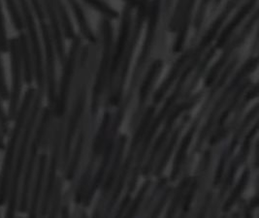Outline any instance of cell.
Returning a JSON list of instances; mask_svg holds the SVG:
<instances>
[{
	"mask_svg": "<svg viewBox=\"0 0 259 218\" xmlns=\"http://www.w3.org/2000/svg\"><path fill=\"white\" fill-rule=\"evenodd\" d=\"M35 92L34 88H32V86L28 88V90L25 92V94H24V100L22 101L21 107L18 110L17 115L15 117L16 122H15V126L13 128L7 149L5 150L1 178H0V207L4 206L6 199L8 197L9 184H10L13 171V160H14L15 153L17 150V145L19 143L20 136H21L22 131L25 125V120L27 118V115L30 110L31 103L33 102Z\"/></svg>",
	"mask_w": 259,
	"mask_h": 218,
	"instance_id": "1",
	"label": "cell"
},
{
	"mask_svg": "<svg viewBox=\"0 0 259 218\" xmlns=\"http://www.w3.org/2000/svg\"><path fill=\"white\" fill-rule=\"evenodd\" d=\"M42 92H35V98L33 101V106L30 112V115L27 116V121L25 123L24 134L21 140L20 148L18 151V157L16 161L15 169L12 171V178H11V188H10V198L8 202V207L6 211V217H13L16 212L17 207V200H18V191H19V184H20V179L24 169V160L26 157V151L28 148V144L32 135V131L35 125L36 119L39 114L41 103H42Z\"/></svg>",
	"mask_w": 259,
	"mask_h": 218,
	"instance_id": "2",
	"label": "cell"
},
{
	"mask_svg": "<svg viewBox=\"0 0 259 218\" xmlns=\"http://www.w3.org/2000/svg\"><path fill=\"white\" fill-rule=\"evenodd\" d=\"M50 117H51V110H50V108H45L43 111L40 124H39V126L37 127V130H36L35 137L33 139L31 146H30L29 155H28V159L26 163L25 172H24L22 193H21V198H20V206H19L20 212H25L27 210L30 184H31V180H32L36 158H37V154H38V150L40 148L41 142L45 135V132H46V129H47L48 124L50 121Z\"/></svg>",
	"mask_w": 259,
	"mask_h": 218,
	"instance_id": "3",
	"label": "cell"
},
{
	"mask_svg": "<svg viewBox=\"0 0 259 218\" xmlns=\"http://www.w3.org/2000/svg\"><path fill=\"white\" fill-rule=\"evenodd\" d=\"M9 52L11 60V91L9 99V117L10 120H14L18 112V106L23 88V64L18 38L12 37L9 40Z\"/></svg>",
	"mask_w": 259,
	"mask_h": 218,
	"instance_id": "4",
	"label": "cell"
},
{
	"mask_svg": "<svg viewBox=\"0 0 259 218\" xmlns=\"http://www.w3.org/2000/svg\"><path fill=\"white\" fill-rule=\"evenodd\" d=\"M21 4L22 11L24 13V20L26 23V27L28 30V35L30 39V44L32 49V55L34 58V71H35L36 82L38 86L37 92L44 93V69H43V58L42 51L39 42V37L37 34L35 22L32 15L31 9L27 0H19Z\"/></svg>",
	"mask_w": 259,
	"mask_h": 218,
	"instance_id": "5",
	"label": "cell"
},
{
	"mask_svg": "<svg viewBox=\"0 0 259 218\" xmlns=\"http://www.w3.org/2000/svg\"><path fill=\"white\" fill-rule=\"evenodd\" d=\"M147 5H148V0H140V6H139V11L137 14L136 24H135V27H134V30H133V33H132V37L130 39V45L127 47V50H126V53H125V57H124L122 65H121V69L119 71V78H118V83H117L116 92L112 97V101H110V103L112 105H118L119 100H120L121 92L123 90V83H124V80H125V76L127 74L130 60L132 58V53H133L134 47L137 43V40L139 38L142 24H143V22L145 20V16H146V12H147Z\"/></svg>",
	"mask_w": 259,
	"mask_h": 218,
	"instance_id": "6",
	"label": "cell"
},
{
	"mask_svg": "<svg viewBox=\"0 0 259 218\" xmlns=\"http://www.w3.org/2000/svg\"><path fill=\"white\" fill-rule=\"evenodd\" d=\"M257 63H258V59H257V58H251L250 60H248L247 62V64L238 72V74H237V76L234 78V80L231 81V83L228 85V88L224 91V94L221 96V98L218 100V102L214 105V107H213V109H212V113H211V115H210V117H209V119H208L206 125L204 126L202 132H201L200 137H199V140H198V142H197V144H196V150H199V149H200V147L202 146L204 140L207 137V135L209 134V132H210L211 128H212L215 116L219 114L220 110H221L222 107L224 106V104L225 103V101H226V99L228 98V96H229V95L231 94V92H233L236 88L238 86V84L240 83L241 80H243L250 72H252L253 70L256 68Z\"/></svg>",
	"mask_w": 259,
	"mask_h": 218,
	"instance_id": "7",
	"label": "cell"
},
{
	"mask_svg": "<svg viewBox=\"0 0 259 218\" xmlns=\"http://www.w3.org/2000/svg\"><path fill=\"white\" fill-rule=\"evenodd\" d=\"M154 110H155V109H154L153 106L150 107V108L148 109V111L146 112V115H145L143 120H142V123L140 124V126L138 128L136 134L134 135V138H133V141H132V143H131V148H130V153H128V155H127V158H126V160H125V163H124L123 168H122V171H121V173H120V176H119L118 184H117V186H116V189H115V191H114V194L112 196L111 202L109 203L108 207H107V214L111 211V209L115 206V204H116V202H117V200H118V198L119 197V194H120V192H121V190H122V188H123V185H124V183H125V179H126L127 172H128V170H130V165H131L132 160H133V157H134L135 150L137 149V147H138V145H139L141 139L143 138V135L145 134V131H146L147 127L149 125V123L151 122V119H152V117H153Z\"/></svg>",
	"mask_w": 259,
	"mask_h": 218,
	"instance_id": "8",
	"label": "cell"
},
{
	"mask_svg": "<svg viewBox=\"0 0 259 218\" xmlns=\"http://www.w3.org/2000/svg\"><path fill=\"white\" fill-rule=\"evenodd\" d=\"M102 32L104 37V50H103V58L99 67V72L97 75V79L95 82V90H94V95H93V115H95L97 112L98 103L100 96L103 92L105 79H106L107 71L109 68L110 64V58H111V47H112V39H113V33H112V27L109 21L102 20Z\"/></svg>",
	"mask_w": 259,
	"mask_h": 218,
	"instance_id": "9",
	"label": "cell"
},
{
	"mask_svg": "<svg viewBox=\"0 0 259 218\" xmlns=\"http://www.w3.org/2000/svg\"><path fill=\"white\" fill-rule=\"evenodd\" d=\"M80 44H81L80 39L78 37H76L72 43L69 56H68L67 61L65 62V65H64L63 75H62L61 82H60L59 101L57 105V115L59 117H61L66 110V103H67V97H68V92H69V88H70L72 75H73V71L75 67V62H76V58H77V54H78V51L80 48Z\"/></svg>",
	"mask_w": 259,
	"mask_h": 218,
	"instance_id": "10",
	"label": "cell"
},
{
	"mask_svg": "<svg viewBox=\"0 0 259 218\" xmlns=\"http://www.w3.org/2000/svg\"><path fill=\"white\" fill-rule=\"evenodd\" d=\"M200 97L201 93H198L197 95L193 96L192 98L189 99V101H187V102H185V103H183L182 105H180L179 107H177V108L173 111V113L168 117V119H167V121H166V125H165L162 133L160 134V136L158 137L157 141H156L155 144H154V147H153L152 153H151V155H150V158H149V160L147 162V164H146V166H145V168H144V170H143V175L147 176L149 172H151L152 167H153V162L155 161V158H156V156H157L159 150L161 149L162 145L164 144L165 140L167 139V136H168L169 133L171 132L172 127L174 125V123H175L178 116L180 115L181 113H183L184 111H186V110H188V109H190L191 107H193L194 104L196 103V102L199 100Z\"/></svg>",
	"mask_w": 259,
	"mask_h": 218,
	"instance_id": "11",
	"label": "cell"
},
{
	"mask_svg": "<svg viewBox=\"0 0 259 218\" xmlns=\"http://www.w3.org/2000/svg\"><path fill=\"white\" fill-rule=\"evenodd\" d=\"M41 31L43 35V41L46 51V68H47L48 96L49 102L54 105L56 102V66H55V53L53 42L51 38L50 29L47 23L44 21L39 22Z\"/></svg>",
	"mask_w": 259,
	"mask_h": 218,
	"instance_id": "12",
	"label": "cell"
},
{
	"mask_svg": "<svg viewBox=\"0 0 259 218\" xmlns=\"http://www.w3.org/2000/svg\"><path fill=\"white\" fill-rule=\"evenodd\" d=\"M160 2L161 0H153L152 3V7H151V12H150V20H149V26H148V31H147V36H146V41L142 50L141 56L138 60L137 63V67L134 72V76L132 79V84H131V89H130L128 96H132V91L134 89V83H136V80L140 74L141 68L146 61V59L148 58V54L149 51L152 46L153 43V36L155 32V28H156V24H157V20H158V14H159V8H160Z\"/></svg>",
	"mask_w": 259,
	"mask_h": 218,
	"instance_id": "13",
	"label": "cell"
},
{
	"mask_svg": "<svg viewBox=\"0 0 259 218\" xmlns=\"http://www.w3.org/2000/svg\"><path fill=\"white\" fill-rule=\"evenodd\" d=\"M130 23H131V6L126 5L123 10V17H122V24H121V30L120 34L118 36V44L116 47V52L112 61V66L110 70V78H109V86L111 90V86L113 85V82L115 80V77L118 72V66L120 63L121 58L123 56L127 38L130 34Z\"/></svg>",
	"mask_w": 259,
	"mask_h": 218,
	"instance_id": "14",
	"label": "cell"
},
{
	"mask_svg": "<svg viewBox=\"0 0 259 218\" xmlns=\"http://www.w3.org/2000/svg\"><path fill=\"white\" fill-rule=\"evenodd\" d=\"M257 18H258V16H257V12H256L253 15V17L249 20V22L247 23L245 28L242 30V32L236 37L235 39L231 42V44L229 46L226 48V50H225V52L224 53V56L220 58V60L215 63L213 68H212L211 72L209 73V75L207 77V80L205 81L206 86H210L211 84H212V82L214 81L215 78L218 77L220 71L224 67V64L227 62V60H228V58L230 57V55L232 54V52L235 50L237 47L240 46L245 41V39L247 38L248 33L251 31V28L254 25V23H256Z\"/></svg>",
	"mask_w": 259,
	"mask_h": 218,
	"instance_id": "15",
	"label": "cell"
},
{
	"mask_svg": "<svg viewBox=\"0 0 259 218\" xmlns=\"http://www.w3.org/2000/svg\"><path fill=\"white\" fill-rule=\"evenodd\" d=\"M60 137L61 132L59 131L57 134V138L54 144V149L52 152V158H51V164L49 169V175H48L47 185L44 192L43 197V203H42V209H41V215L44 216L47 213L48 206L50 202V198L52 195L54 185L56 182V172H57V167H58V160H59V147H60Z\"/></svg>",
	"mask_w": 259,
	"mask_h": 218,
	"instance_id": "16",
	"label": "cell"
},
{
	"mask_svg": "<svg viewBox=\"0 0 259 218\" xmlns=\"http://www.w3.org/2000/svg\"><path fill=\"white\" fill-rule=\"evenodd\" d=\"M257 113H258V106H255L254 109L247 115V117L245 118L244 122L242 123V125L240 126V128L238 129V131L236 132L235 136H234V138L232 140V143H231L230 147L224 152L222 159L220 161V164H219V167H218V170H217V173H215V179H214V182H213V185L214 186H217L218 184H220V182L222 180V177H223V173H224V167H225L226 161L231 156V154L233 153L236 146L239 143V139L241 138L242 134L244 133L245 129L249 124V122L257 115Z\"/></svg>",
	"mask_w": 259,
	"mask_h": 218,
	"instance_id": "17",
	"label": "cell"
},
{
	"mask_svg": "<svg viewBox=\"0 0 259 218\" xmlns=\"http://www.w3.org/2000/svg\"><path fill=\"white\" fill-rule=\"evenodd\" d=\"M43 3L45 5V9L47 11L48 16H49V19L51 22L52 31H53L54 40H55L56 47H57L59 61L61 64H63L64 60H65L64 45H63V39H62V35L60 31V27H59V18H58V13L56 10V6L54 3V0H43Z\"/></svg>",
	"mask_w": 259,
	"mask_h": 218,
	"instance_id": "18",
	"label": "cell"
},
{
	"mask_svg": "<svg viewBox=\"0 0 259 218\" xmlns=\"http://www.w3.org/2000/svg\"><path fill=\"white\" fill-rule=\"evenodd\" d=\"M84 99H85V92L83 90L78 98V101H77L75 110L71 116L69 125L67 129L65 145H64V154H63V162L64 163L68 159V156L70 153L71 143H72V140L75 135V131H76L78 123H79V119L82 115V109H83V105H84Z\"/></svg>",
	"mask_w": 259,
	"mask_h": 218,
	"instance_id": "19",
	"label": "cell"
},
{
	"mask_svg": "<svg viewBox=\"0 0 259 218\" xmlns=\"http://www.w3.org/2000/svg\"><path fill=\"white\" fill-rule=\"evenodd\" d=\"M19 47L22 58V64L24 67V78L25 82L28 85H31L33 81V65L31 59V52L29 50L27 36L24 31H21L19 34Z\"/></svg>",
	"mask_w": 259,
	"mask_h": 218,
	"instance_id": "20",
	"label": "cell"
},
{
	"mask_svg": "<svg viewBox=\"0 0 259 218\" xmlns=\"http://www.w3.org/2000/svg\"><path fill=\"white\" fill-rule=\"evenodd\" d=\"M46 166H47V154L43 153L40 156V159H39L38 171H37V175H36L35 184H34L32 198H31L30 209H29V213H28L29 217H35L36 216V212H37V207H38V205H39V198H40V194H41V189H42V184H43V180H44Z\"/></svg>",
	"mask_w": 259,
	"mask_h": 218,
	"instance_id": "21",
	"label": "cell"
},
{
	"mask_svg": "<svg viewBox=\"0 0 259 218\" xmlns=\"http://www.w3.org/2000/svg\"><path fill=\"white\" fill-rule=\"evenodd\" d=\"M115 137H116V135L110 134V138H109L108 143H107L106 149H105L104 156H103V160H102V163H101V165H100V167L98 169V172H97L96 176H95L93 186H92V188H91V190H90V192L88 194V197L85 199V204H84L85 206L90 205V203H91V201H92V199L94 197V193H95V190L97 189L98 185L101 183V181H102V179L104 177V173L106 172L107 166L109 164V161H110L111 155H112V151H113V149H114Z\"/></svg>",
	"mask_w": 259,
	"mask_h": 218,
	"instance_id": "22",
	"label": "cell"
},
{
	"mask_svg": "<svg viewBox=\"0 0 259 218\" xmlns=\"http://www.w3.org/2000/svg\"><path fill=\"white\" fill-rule=\"evenodd\" d=\"M255 3H256V0H248L247 3L240 9V11L238 12V14L231 21V23L227 25V27L224 29V32L220 36V39L218 40V43L215 45V49L223 48L225 45V43L227 42L230 35L232 34V32L234 31L236 27L241 23V22L244 20V18L252 9V7L254 6Z\"/></svg>",
	"mask_w": 259,
	"mask_h": 218,
	"instance_id": "23",
	"label": "cell"
},
{
	"mask_svg": "<svg viewBox=\"0 0 259 218\" xmlns=\"http://www.w3.org/2000/svg\"><path fill=\"white\" fill-rule=\"evenodd\" d=\"M191 53H192V51L189 50L188 52H186L181 58L178 59L176 64L173 66V68L171 70V72H170L168 78L164 80V82L162 83V85L160 86V89L155 93L154 98H153L154 103H159V102L161 101V99L163 98L165 93L167 92V91L169 90V88L171 86L172 82L176 80V78H177L180 71L182 69V67H183L184 64L187 62V60L190 58Z\"/></svg>",
	"mask_w": 259,
	"mask_h": 218,
	"instance_id": "24",
	"label": "cell"
},
{
	"mask_svg": "<svg viewBox=\"0 0 259 218\" xmlns=\"http://www.w3.org/2000/svg\"><path fill=\"white\" fill-rule=\"evenodd\" d=\"M125 142H126V137H125V136H121V137L119 138L118 144V149H117V151H116L114 163H113V166H112V168H111V171L109 172L106 182H105L104 186H103L101 199H103V198L106 197L107 194L110 192V190H111V188H112V185L114 184L115 178H116V176H117V173H118V168H119V163H120L121 156H122V152H123V150H124Z\"/></svg>",
	"mask_w": 259,
	"mask_h": 218,
	"instance_id": "25",
	"label": "cell"
},
{
	"mask_svg": "<svg viewBox=\"0 0 259 218\" xmlns=\"http://www.w3.org/2000/svg\"><path fill=\"white\" fill-rule=\"evenodd\" d=\"M162 67V61L161 60H156L153 62L151 69L149 71L146 79L144 80L143 84H142L141 91H140V100H139V106H138V112L136 113V118L140 115L142 112V109H143V106L145 104V101L148 97V94L150 92V89L153 84V80L155 79L157 73L160 71Z\"/></svg>",
	"mask_w": 259,
	"mask_h": 218,
	"instance_id": "26",
	"label": "cell"
},
{
	"mask_svg": "<svg viewBox=\"0 0 259 218\" xmlns=\"http://www.w3.org/2000/svg\"><path fill=\"white\" fill-rule=\"evenodd\" d=\"M197 123H198V121L196 120L194 122L193 126L191 127V129L189 130L188 134L186 135V137L184 138L183 142H182L181 148H180L179 151H178L176 160H175V163L173 165V171H172V173H171V180L172 181H175L177 179L178 176H179V172H180V170H181V166H182L183 162L185 160L187 151H188V149H189V144H190L191 139H192L193 135H194L195 129H196V126H197Z\"/></svg>",
	"mask_w": 259,
	"mask_h": 218,
	"instance_id": "27",
	"label": "cell"
},
{
	"mask_svg": "<svg viewBox=\"0 0 259 218\" xmlns=\"http://www.w3.org/2000/svg\"><path fill=\"white\" fill-rule=\"evenodd\" d=\"M194 2H195V0H187V5H186L184 14H183L182 22H181V25H180V31H179V34H178L177 42H176L175 47H174V52L175 53L180 52L184 46L186 36H187V31H188V27H189L190 15H191V11H192Z\"/></svg>",
	"mask_w": 259,
	"mask_h": 218,
	"instance_id": "28",
	"label": "cell"
},
{
	"mask_svg": "<svg viewBox=\"0 0 259 218\" xmlns=\"http://www.w3.org/2000/svg\"><path fill=\"white\" fill-rule=\"evenodd\" d=\"M189 118V115H186V117L184 118V120H183V122L181 123V125L178 127L177 129H176V131L174 132V134L172 135V138L170 140V142H169L167 148L165 149L164 153H163L161 159L159 161V164H158V166H157V168H156V172H155L156 176L160 175V172L163 171V169H164L167 162H168L170 156H171V153H172V151H173V149H174V147H175V145H176V143H177L178 137H179V135H180V132L182 131L183 127H184L185 123L187 122V120H188Z\"/></svg>",
	"mask_w": 259,
	"mask_h": 218,
	"instance_id": "29",
	"label": "cell"
},
{
	"mask_svg": "<svg viewBox=\"0 0 259 218\" xmlns=\"http://www.w3.org/2000/svg\"><path fill=\"white\" fill-rule=\"evenodd\" d=\"M110 114L107 113L104 115V118H103V121H102V124L99 128V131H98V134L95 138V145H94V153H93V158L90 164L94 165V162L95 159L99 156L100 152L102 151L103 147H104V142H105V136H106L107 129L109 126V123H110Z\"/></svg>",
	"mask_w": 259,
	"mask_h": 218,
	"instance_id": "30",
	"label": "cell"
},
{
	"mask_svg": "<svg viewBox=\"0 0 259 218\" xmlns=\"http://www.w3.org/2000/svg\"><path fill=\"white\" fill-rule=\"evenodd\" d=\"M68 1L70 3L73 11H74L75 15H76V18L78 20V23H79L80 28L82 30V34L84 35V37L87 39H89L90 41L95 42V35L92 32V30L90 29V27L88 25L85 17H84V14H83V12L81 9L79 3L77 2V0H68Z\"/></svg>",
	"mask_w": 259,
	"mask_h": 218,
	"instance_id": "31",
	"label": "cell"
},
{
	"mask_svg": "<svg viewBox=\"0 0 259 218\" xmlns=\"http://www.w3.org/2000/svg\"><path fill=\"white\" fill-rule=\"evenodd\" d=\"M248 178H249V170L246 169V171L243 173L240 182L238 183V185L236 186L235 189L233 190L232 194L229 197L227 202L225 203L224 207V211H228L231 208V207L235 204L237 199L239 198V196L241 195L242 191L245 189V187H246V185L247 184V181H248Z\"/></svg>",
	"mask_w": 259,
	"mask_h": 218,
	"instance_id": "32",
	"label": "cell"
},
{
	"mask_svg": "<svg viewBox=\"0 0 259 218\" xmlns=\"http://www.w3.org/2000/svg\"><path fill=\"white\" fill-rule=\"evenodd\" d=\"M7 9L9 11V15L12 21L14 27L19 31H24V23L23 17L21 16V13L19 11V8L17 6V3L15 0H5Z\"/></svg>",
	"mask_w": 259,
	"mask_h": 218,
	"instance_id": "33",
	"label": "cell"
},
{
	"mask_svg": "<svg viewBox=\"0 0 259 218\" xmlns=\"http://www.w3.org/2000/svg\"><path fill=\"white\" fill-rule=\"evenodd\" d=\"M55 6L57 7L58 12H59V17L61 19V22L63 24V28H64V32L68 39H72L74 37V30H73V26L71 24L70 19L67 15V12L64 8L63 3L61 2V0H54Z\"/></svg>",
	"mask_w": 259,
	"mask_h": 218,
	"instance_id": "34",
	"label": "cell"
},
{
	"mask_svg": "<svg viewBox=\"0 0 259 218\" xmlns=\"http://www.w3.org/2000/svg\"><path fill=\"white\" fill-rule=\"evenodd\" d=\"M82 144H83V133H81L80 136H79V139H78V143H77L76 149H75V152H74V156H73V159L71 161L68 172H67V176H66L68 181H71L75 176V172L77 170L79 160H80V156H81V153H82Z\"/></svg>",
	"mask_w": 259,
	"mask_h": 218,
	"instance_id": "35",
	"label": "cell"
},
{
	"mask_svg": "<svg viewBox=\"0 0 259 218\" xmlns=\"http://www.w3.org/2000/svg\"><path fill=\"white\" fill-rule=\"evenodd\" d=\"M215 51H217V49H215V48H212V49L209 51V53L206 55V57L204 58V60L201 62L200 66H199V68L197 70V73L195 74V76H194L193 80H191V82H190V86H189V89H188V91L186 92V97H188V96H189V93L193 91V89H194V88H195V85L197 84L198 80H199L201 76L203 75V73H204V71H205V68H206L207 64L209 63V61L211 60V58L214 56Z\"/></svg>",
	"mask_w": 259,
	"mask_h": 218,
	"instance_id": "36",
	"label": "cell"
},
{
	"mask_svg": "<svg viewBox=\"0 0 259 218\" xmlns=\"http://www.w3.org/2000/svg\"><path fill=\"white\" fill-rule=\"evenodd\" d=\"M248 85H249V81L247 80L244 84H242V85L239 88V90H238V92H236L233 99L231 100V102L228 105V107L225 109V111H224V113H223V115H222V116H221L220 119H219V125H220V126H222V125L224 124V121L226 120V118L228 117V115H230V113L233 111V109L235 108L236 105H237L239 99H240V97L242 96V94L244 93L245 90L247 89Z\"/></svg>",
	"mask_w": 259,
	"mask_h": 218,
	"instance_id": "37",
	"label": "cell"
},
{
	"mask_svg": "<svg viewBox=\"0 0 259 218\" xmlns=\"http://www.w3.org/2000/svg\"><path fill=\"white\" fill-rule=\"evenodd\" d=\"M9 50V41L7 37L6 30V21L5 16L2 8V4L0 1V53H7Z\"/></svg>",
	"mask_w": 259,
	"mask_h": 218,
	"instance_id": "38",
	"label": "cell"
},
{
	"mask_svg": "<svg viewBox=\"0 0 259 218\" xmlns=\"http://www.w3.org/2000/svg\"><path fill=\"white\" fill-rule=\"evenodd\" d=\"M2 53H0V97L3 102H7L10 99V91L8 89L7 80H6V74H5V67L3 63Z\"/></svg>",
	"mask_w": 259,
	"mask_h": 218,
	"instance_id": "39",
	"label": "cell"
},
{
	"mask_svg": "<svg viewBox=\"0 0 259 218\" xmlns=\"http://www.w3.org/2000/svg\"><path fill=\"white\" fill-rule=\"evenodd\" d=\"M189 182H190V180H189V178H187V179H185V180L181 183V184H180V186H179V188H178L177 191H176L175 198L173 199V202H172V204H171V207L169 208V211H168V213H167V216H168V217H171V216H173V215L176 213V210H177L178 207H179V205H180V202L182 201V197L184 195L185 189H186L187 186L189 185Z\"/></svg>",
	"mask_w": 259,
	"mask_h": 218,
	"instance_id": "40",
	"label": "cell"
},
{
	"mask_svg": "<svg viewBox=\"0 0 259 218\" xmlns=\"http://www.w3.org/2000/svg\"><path fill=\"white\" fill-rule=\"evenodd\" d=\"M257 129H258V124L256 123L254 127L252 128V130L249 131V133L247 134V137L245 139V142L243 144V147L241 149V152H240V155L237 157V159L239 161L240 165L242 163H244L246 159H247V154H248V151H249V148H250V141L251 139L253 138V136L255 135V133L257 132Z\"/></svg>",
	"mask_w": 259,
	"mask_h": 218,
	"instance_id": "41",
	"label": "cell"
},
{
	"mask_svg": "<svg viewBox=\"0 0 259 218\" xmlns=\"http://www.w3.org/2000/svg\"><path fill=\"white\" fill-rule=\"evenodd\" d=\"M150 185H151V182H150V181L146 182V184L143 185L141 190H140L139 193H138V196L136 197L134 203L132 204V206L130 207V211L126 213V216H127V217H131V216H133V215L136 213L137 209L139 208L142 202H143V198H144V196L146 194L147 190L149 189V186H150Z\"/></svg>",
	"mask_w": 259,
	"mask_h": 218,
	"instance_id": "42",
	"label": "cell"
},
{
	"mask_svg": "<svg viewBox=\"0 0 259 218\" xmlns=\"http://www.w3.org/2000/svg\"><path fill=\"white\" fill-rule=\"evenodd\" d=\"M88 3H90L92 6H94L95 9H97L98 11L105 14L110 18H117L118 17V13L114 11L112 8H110L108 5H106L104 2H102L101 0H85Z\"/></svg>",
	"mask_w": 259,
	"mask_h": 218,
	"instance_id": "43",
	"label": "cell"
},
{
	"mask_svg": "<svg viewBox=\"0 0 259 218\" xmlns=\"http://www.w3.org/2000/svg\"><path fill=\"white\" fill-rule=\"evenodd\" d=\"M239 166H240V163H239L238 159L236 158V159H234V161L232 162V165H231V167H230V170H229L228 175H227V177H226V181H225V183H224V188H223V190H222L221 197H223V196L224 195V193L226 192V190L230 187V185L233 183V180H234V177H235V173L236 172H237V170H238V168H239Z\"/></svg>",
	"mask_w": 259,
	"mask_h": 218,
	"instance_id": "44",
	"label": "cell"
},
{
	"mask_svg": "<svg viewBox=\"0 0 259 218\" xmlns=\"http://www.w3.org/2000/svg\"><path fill=\"white\" fill-rule=\"evenodd\" d=\"M0 129L4 136L8 135L9 131V118L3 108V100L0 97Z\"/></svg>",
	"mask_w": 259,
	"mask_h": 218,
	"instance_id": "45",
	"label": "cell"
},
{
	"mask_svg": "<svg viewBox=\"0 0 259 218\" xmlns=\"http://www.w3.org/2000/svg\"><path fill=\"white\" fill-rule=\"evenodd\" d=\"M197 185H198L197 181H194V182L192 183V184H191V186L189 187V192H188V195L186 197L185 204H184V207H183V213H184V214H186V213L189 211V207H190V204H191V201H192V199H193V197H194V194H195V191H196V189H197Z\"/></svg>",
	"mask_w": 259,
	"mask_h": 218,
	"instance_id": "46",
	"label": "cell"
},
{
	"mask_svg": "<svg viewBox=\"0 0 259 218\" xmlns=\"http://www.w3.org/2000/svg\"><path fill=\"white\" fill-rule=\"evenodd\" d=\"M209 1L210 0H202L201 1L200 8H199V10L197 12L196 19H195V28H196L197 31L200 29L202 21H203V18H204L205 11H206V8H207V5H208Z\"/></svg>",
	"mask_w": 259,
	"mask_h": 218,
	"instance_id": "47",
	"label": "cell"
},
{
	"mask_svg": "<svg viewBox=\"0 0 259 218\" xmlns=\"http://www.w3.org/2000/svg\"><path fill=\"white\" fill-rule=\"evenodd\" d=\"M185 2H186V0H179V2H178L177 8H176V11H175L174 17L171 21V25H170V28L172 31H174L177 27L178 23L180 21V16L182 15V10H183Z\"/></svg>",
	"mask_w": 259,
	"mask_h": 218,
	"instance_id": "48",
	"label": "cell"
},
{
	"mask_svg": "<svg viewBox=\"0 0 259 218\" xmlns=\"http://www.w3.org/2000/svg\"><path fill=\"white\" fill-rule=\"evenodd\" d=\"M170 193H171V188H169V189H167V191H165L164 195L161 197V199H160L158 205L156 206L154 211L152 213V216H153V217L157 216V215L160 213V211H161L162 207H164L165 203H166V201H167V199H168Z\"/></svg>",
	"mask_w": 259,
	"mask_h": 218,
	"instance_id": "49",
	"label": "cell"
},
{
	"mask_svg": "<svg viewBox=\"0 0 259 218\" xmlns=\"http://www.w3.org/2000/svg\"><path fill=\"white\" fill-rule=\"evenodd\" d=\"M60 188H61V185H60V182L59 183V185L57 187V190H56V195H55V200H54V205H53V212L51 214V216H55L56 215V211L59 207V198H60Z\"/></svg>",
	"mask_w": 259,
	"mask_h": 218,
	"instance_id": "50",
	"label": "cell"
},
{
	"mask_svg": "<svg viewBox=\"0 0 259 218\" xmlns=\"http://www.w3.org/2000/svg\"><path fill=\"white\" fill-rule=\"evenodd\" d=\"M130 195H126V197L124 198V200L121 202V204H120V207L118 208V213H117V217L118 216H120V215H122V213H123V211L126 209V207H127V205L130 204Z\"/></svg>",
	"mask_w": 259,
	"mask_h": 218,
	"instance_id": "51",
	"label": "cell"
},
{
	"mask_svg": "<svg viewBox=\"0 0 259 218\" xmlns=\"http://www.w3.org/2000/svg\"><path fill=\"white\" fill-rule=\"evenodd\" d=\"M4 135L0 129V151L5 150V142H4Z\"/></svg>",
	"mask_w": 259,
	"mask_h": 218,
	"instance_id": "52",
	"label": "cell"
},
{
	"mask_svg": "<svg viewBox=\"0 0 259 218\" xmlns=\"http://www.w3.org/2000/svg\"><path fill=\"white\" fill-rule=\"evenodd\" d=\"M171 2H172V0H165V9H167V10L169 9Z\"/></svg>",
	"mask_w": 259,
	"mask_h": 218,
	"instance_id": "53",
	"label": "cell"
},
{
	"mask_svg": "<svg viewBox=\"0 0 259 218\" xmlns=\"http://www.w3.org/2000/svg\"><path fill=\"white\" fill-rule=\"evenodd\" d=\"M130 3V6H134L137 4V0H126Z\"/></svg>",
	"mask_w": 259,
	"mask_h": 218,
	"instance_id": "54",
	"label": "cell"
},
{
	"mask_svg": "<svg viewBox=\"0 0 259 218\" xmlns=\"http://www.w3.org/2000/svg\"><path fill=\"white\" fill-rule=\"evenodd\" d=\"M221 1H222V0H214V5H215V6H218V5L220 4V2H221Z\"/></svg>",
	"mask_w": 259,
	"mask_h": 218,
	"instance_id": "55",
	"label": "cell"
}]
</instances>
